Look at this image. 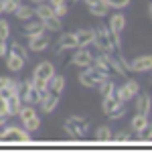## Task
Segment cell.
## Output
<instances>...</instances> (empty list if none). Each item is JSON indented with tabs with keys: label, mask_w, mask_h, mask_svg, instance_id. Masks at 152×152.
<instances>
[{
	"label": "cell",
	"mask_w": 152,
	"mask_h": 152,
	"mask_svg": "<svg viewBox=\"0 0 152 152\" xmlns=\"http://www.w3.org/2000/svg\"><path fill=\"white\" fill-rule=\"evenodd\" d=\"M18 118H20L23 128L26 132H37V130L41 128V118H39V114H37L33 104H23L20 112H18Z\"/></svg>",
	"instance_id": "obj_2"
},
{
	"label": "cell",
	"mask_w": 152,
	"mask_h": 152,
	"mask_svg": "<svg viewBox=\"0 0 152 152\" xmlns=\"http://www.w3.org/2000/svg\"><path fill=\"white\" fill-rule=\"evenodd\" d=\"M120 104V99H118V95H116V89H114V94H110V95H105L104 97V102H102V110H104V114L107 116L116 105Z\"/></svg>",
	"instance_id": "obj_24"
},
{
	"label": "cell",
	"mask_w": 152,
	"mask_h": 152,
	"mask_svg": "<svg viewBox=\"0 0 152 152\" xmlns=\"http://www.w3.org/2000/svg\"><path fill=\"white\" fill-rule=\"evenodd\" d=\"M134 99H136V112L148 116V114H150V107H152V97L150 95L148 94H138Z\"/></svg>",
	"instance_id": "obj_15"
},
{
	"label": "cell",
	"mask_w": 152,
	"mask_h": 152,
	"mask_svg": "<svg viewBox=\"0 0 152 152\" xmlns=\"http://www.w3.org/2000/svg\"><path fill=\"white\" fill-rule=\"evenodd\" d=\"M89 130V120L81 116H69L65 122V132L69 134L71 140H81Z\"/></svg>",
	"instance_id": "obj_1"
},
{
	"label": "cell",
	"mask_w": 152,
	"mask_h": 152,
	"mask_svg": "<svg viewBox=\"0 0 152 152\" xmlns=\"http://www.w3.org/2000/svg\"><path fill=\"white\" fill-rule=\"evenodd\" d=\"M73 49H77L75 33H63L59 37V41L55 43V51L57 53H65V51H73Z\"/></svg>",
	"instance_id": "obj_11"
},
{
	"label": "cell",
	"mask_w": 152,
	"mask_h": 152,
	"mask_svg": "<svg viewBox=\"0 0 152 152\" xmlns=\"http://www.w3.org/2000/svg\"><path fill=\"white\" fill-rule=\"evenodd\" d=\"M26 47H28V51H33V53H41V51H45V49H49V45H51V37H49V31H45V33H41V35H33V37H26Z\"/></svg>",
	"instance_id": "obj_8"
},
{
	"label": "cell",
	"mask_w": 152,
	"mask_h": 152,
	"mask_svg": "<svg viewBox=\"0 0 152 152\" xmlns=\"http://www.w3.org/2000/svg\"><path fill=\"white\" fill-rule=\"evenodd\" d=\"M23 104H24V102L18 97V94L10 95V97H8V116L16 118V116H18V112H20V107H23Z\"/></svg>",
	"instance_id": "obj_23"
},
{
	"label": "cell",
	"mask_w": 152,
	"mask_h": 152,
	"mask_svg": "<svg viewBox=\"0 0 152 152\" xmlns=\"http://www.w3.org/2000/svg\"><path fill=\"white\" fill-rule=\"evenodd\" d=\"M67 10H69V8H67V2H65V4H59V6H55V8H53L55 16H59V18H63V16L67 14Z\"/></svg>",
	"instance_id": "obj_35"
},
{
	"label": "cell",
	"mask_w": 152,
	"mask_h": 152,
	"mask_svg": "<svg viewBox=\"0 0 152 152\" xmlns=\"http://www.w3.org/2000/svg\"><path fill=\"white\" fill-rule=\"evenodd\" d=\"M95 61V53H91L87 47H77L75 49V55L71 57V63L79 69H85V67H91Z\"/></svg>",
	"instance_id": "obj_7"
},
{
	"label": "cell",
	"mask_w": 152,
	"mask_h": 152,
	"mask_svg": "<svg viewBox=\"0 0 152 152\" xmlns=\"http://www.w3.org/2000/svg\"><path fill=\"white\" fill-rule=\"evenodd\" d=\"M14 16L18 18V20H31L33 16H35V8L31 6V4H24V2H20L18 6H16V10H14Z\"/></svg>",
	"instance_id": "obj_18"
},
{
	"label": "cell",
	"mask_w": 152,
	"mask_h": 152,
	"mask_svg": "<svg viewBox=\"0 0 152 152\" xmlns=\"http://www.w3.org/2000/svg\"><path fill=\"white\" fill-rule=\"evenodd\" d=\"M0 142H2V136H0Z\"/></svg>",
	"instance_id": "obj_44"
},
{
	"label": "cell",
	"mask_w": 152,
	"mask_h": 152,
	"mask_svg": "<svg viewBox=\"0 0 152 152\" xmlns=\"http://www.w3.org/2000/svg\"><path fill=\"white\" fill-rule=\"evenodd\" d=\"M10 37V24L6 18H0V41H8Z\"/></svg>",
	"instance_id": "obj_32"
},
{
	"label": "cell",
	"mask_w": 152,
	"mask_h": 152,
	"mask_svg": "<svg viewBox=\"0 0 152 152\" xmlns=\"http://www.w3.org/2000/svg\"><path fill=\"white\" fill-rule=\"evenodd\" d=\"M6 118H8V116H4V114H0V128H2V126L6 124Z\"/></svg>",
	"instance_id": "obj_40"
},
{
	"label": "cell",
	"mask_w": 152,
	"mask_h": 152,
	"mask_svg": "<svg viewBox=\"0 0 152 152\" xmlns=\"http://www.w3.org/2000/svg\"><path fill=\"white\" fill-rule=\"evenodd\" d=\"M8 55V43L6 41H0V59H4Z\"/></svg>",
	"instance_id": "obj_37"
},
{
	"label": "cell",
	"mask_w": 152,
	"mask_h": 152,
	"mask_svg": "<svg viewBox=\"0 0 152 152\" xmlns=\"http://www.w3.org/2000/svg\"><path fill=\"white\" fill-rule=\"evenodd\" d=\"M6 67H8V71H12V73H18V71H23V67H24V59H20V57H16V55H12V53H8L6 55Z\"/></svg>",
	"instance_id": "obj_19"
},
{
	"label": "cell",
	"mask_w": 152,
	"mask_h": 152,
	"mask_svg": "<svg viewBox=\"0 0 152 152\" xmlns=\"http://www.w3.org/2000/svg\"><path fill=\"white\" fill-rule=\"evenodd\" d=\"M59 99H61V95L53 94V91H49L41 102H39V105H41V110L45 112V114H51V112H55V107L59 105Z\"/></svg>",
	"instance_id": "obj_14"
},
{
	"label": "cell",
	"mask_w": 152,
	"mask_h": 152,
	"mask_svg": "<svg viewBox=\"0 0 152 152\" xmlns=\"http://www.w3.org/2000/svg\"><path fill=\"white\" fill-rule=\"evenodd\" d=\"M23 33L26 37H33V35H41V33H45V24H43V20H26L23 26Z\"/></svg>",
	"instance_id": "obj_17"
},
{
	"label": "cell",
	"mask_w": 152,
	"mask_h": 152,
	"mask_svg": "<svg viewBox=\"0 0 152 152\" xmlns=\"http://www.w3.org/2000/svg\"><path fill=\"white\" fill-rule=\"evenodd\" d=\"M2 142H16V144H24L31 142V132H26L24 128H16V126H6L0 132Z\"/></svg>",
	"instance_id": "obj_4"
},
{
	"label": "cell",
	"mask_w": 152,
	"mask_h": 152,
	"mask_svg": "<svg viewBox=\"0 0 152 152\" xmlns=\"http://www.w3.org/2000/svg\"><path fill=\"white\" fill-rule=\"evenodd\" d=\"M107 2V6L110 8H116V10H120V8H126L130 4V0H105Z\"/></svg>",
	"instance_id": "obj_34"
},
{
	"label": "cell",
	"mask_w": 152,
	"mask_h": 152,
	"mask_svg": "<svg viewBox=\"0 0 152 152\" xmlns=\"http://www.w3.org/2000/svg\"><path fill=\"white\" fill-rule=\"evenodd\" d=\"M67 2H71V4H75V2H79V0H67Z\"/></svg>",
	"instance_id": "obj_43"
},
{
	"label": "cell",
	"mask_w": 152,
	"mask_h": 152,
	"mask_svg": "<svg viewBox=\"0 0 152 152\" xmlns=\"http://www.w3.org/2000/svg\"><path fill=\"white\" fill-rule=\"evenodd\" d=\"M85 4H87V8H89V12L94 14V16H99V18H104V16H107L110 14V6H107V2L105 0H83Z\"/></svg>",
	"instance_id": "obj_12"
},
{
	"label": "cell",
	"mask_w": 152,
	"mask_h": 152,
	"mask_svg": "<svg viewBox=\"0 0 152 152\" xmlns=\"http://www.w3.org/2000/svg\"><path fill=\"white\" fill-rule=\"evenodd\" d=\"M148 12H150V18H152V2H150V6H148Z\"/></svg>",
	"instance_id": "obj_42"
},
{
	"label": "cell",
	"mask_w": 152,
	"mask_h": 152,
	"mask_svg": "<svg viewBox=\"0 0 152 152\" xmlns=\"http://www.w3.org/2000/svg\"><path fill=\"white\" fill-rule=\"evenodd\" d=\"M107 75H104V73H99V71H95L94 67H85V69H81V73H79V83H81L83 87H89V89H94V87H97L99 83L104 81Z\"/></svg>",
	"instance_id": "obj_5"
},
{
	"label": "cell",
	"mask_w": 152,
	"mask_h": 152,
	"mask_svg": "<svg viewBox=\"0 0 152 152\" xmlns=\"http://www.w3.org/2000/svg\"><path fill=\"white\" fill-rule=\"evenodd\" d=\"M47 2L51 4V6H53V8H55V6H59V4H65L67 0H47Z\"/></svg>",
	"instance_id": "obj_39"
},
{
	"label": "cell",
	"mask_w": 152,
	"mask_h": 152,
	"mask_svg": "<svg viewBox=\"0 0 152 152\" xmlns=\"http://www.w3.org/2000/svg\"><path fill=\"white\" fill-rule=\"evenodd\" d=\"M138 94H140V83L134 81V79H130V81H126L124 85L116 87L118 99H120V102H124V104H128L130 99H134Z\"/></svg>",
	"instance_id": "obj_6"
},
{
	"label": "cell",
	"mask_w": 152,
	"mask_h": 152,
	"mask_svg": "<svg viewBox=\"0 0 152 152\" xmlns=\"http://www.w3.org/2000/svg\"><path fill=\"white\" fill-rule=\"evenodd\" d=\"M114 89H116V85H114V81H112L110 77H105L104 81L97 85V91L102 94V97H105V95H110V94H114Z\"/></svg>",
	"instance_id": "obj_29"
},
{
	"label": "cell",
	"mask_w": 152,
	"mask_h": 152,
	"mask_svg": "<svg viewBox=\"0 0 152 152\" xmlns=\"http://www.w3.org/2000/svg\"><path fill=\"white\" fill-rule=\"evenodd\" d=\"M107 26L118 33V35H122V31H124V26H126V16L122 14V12H114V14H110V20H107Z\"/></svg>",
	"instance_id": "obj_16"
},
{
	"label": "cell",
	"mask_w": 152,
	"mask_h": 152,
	"mask_svg": "<svg viewBox=\"0 0 152 152\" xmlns=\"http://www.w3.org/2000/svg\"><path fill=\"white\" fill-rule=\"evenodd\" d=\"M130 71L134 73H150L152 71V55H140L130 61Z\"/></svg>",
	"instance_id": "obj_10"
},
{
	"label": "cell",
	"mask_w": 152,
	"mask_h": 152,
	"mask_svg": "<svg viewBox=\"0 0 152 152\" xmlns=\"http://www.w3.org/2000/svg\"><path fill=\"white\" fill-rule=\"evenodd\" d=\"M146 124H148V116H144V114H138V112H136V116L132 118V122H130V128H132V132H140Z\"/></svg>",
	"instance_id": "obj_26"
},
{
	"label": "cell",
	"mask_w": 152,
	"mask_h": 152,
	"mask_svg": "<svg viewBox=\"0 0 152 152\" xmlns=\"http://www.w3.org/2000/svg\"><path fill=\"white\" fill-rule=\"evenodd\" d=\"M94 47L99 53H114V45H112V39H110V26L107 24H99L95 28Z\"/></svg>",
	"instance_id": "obj_3"
},
{
	"label": "cell",
	"mask_w": 152,
	"mask_h": 152,
	"mask_svg": "<svg viewBox=\"0 0 152 152\" xmlns=\"http://www.w3.org/2000/svg\"><path fill=\"white\" fill-rule=\"evenodd\" d=\"M75 39H77V47H89L95 41V28H79L75 31Z\"/></svg>",
	"instance_id": "obj_13"
},
{
	"label": "cell",
	"mask_w": 152,
	"mask_h": 152,
	"mask_svg": "<svg viewBox=\"0 0 152 152\" xmlns=\"http://www.w3.org/2000/svg\"><path fill=\"white\" fill-rule=\"evenodd\" d=\"M49 91H53V94L61 95L63 91H65V77L63 75H53L51 77V81H49Z\"/></svg>",
	"instance_id": "obj_20"
},
{
	"label": "cell",
	"mask_w": 152,
	"mask_h": 152,
	"mask_svg": "<svg viewBox=\"0 0 152 152\" xmlns=\"http://www.w3.org/2000/svg\"><path fill=\"white\" fill-rule=\"evenodd\" d=\"M112 130L110 126H99V128L95 130V140L97 142H112Z\"/></svg>",
	"instance_id": "obj_28"
},
{
	"label": "cell",
	"mask_w": 152,
	"mask_h": 152,
	"mask_svg": "<svg viewBox=\"0 0 152 152\" xmlns=\"http://www.w3.org/2000/svg\"><path fill=\"white\" fill-rule=\"evenodd\" d=\"M12 77H6V75H0V89H6L8 85H10Z\"/></svg>",
	"instance_id": "obj_38"
},
{
	"label": "cell",
	"mask_w": 152,
	"mask_h": 152,
	"mask_svg": "<svg viewBox=\"0 0 152 152\" xmlns=\"http://www.w3.org/2000/svg\"><path fill=\"white\" fill-rule=\"evenodd\" d=\"M132 140V136H130V132H118L112 136V142H116V144H124V142H130Z\"/></svg>",
	"instance_id": "obj_33"
},
{
	"label": "cell",
	"mask_w": 152,
	"mask_h": 152,
	"mask_svg": "<svg viewBox=\"0 0 152 152\" xmlns=\"http://www.w3.org/2000/svg\"><path fill=\"white\" fill-rule=\"evenodd\" d=\"M53 14H55V12H53V6H51L49 2H39L35 6V16L39 20H45V18L53 16Z\"/></svg>",
	"instance_id": "obj_21"
},
{
	"label": "cell",
	"mask_w": 152,
	"mask_h": 152,
	"mask_svg": "<svg viewBox=\"0 0 152 152\" xmlns=\"http://www.w3.org/2000/svg\"><path fill=\"white\" fill-rule=\"evenodd\" d=\"M126 110H128V107H126V104H124V102H120V104H118L116 107L107 114V118H112V120H120V118L126 116Z\"/></svg>",
	"instance_id": "obj_30"
},
{
	"label": "cell",
	"mask_w": 152,
	"mask_h": 152,
	"mask_svg": "<svg viewBox=\"0 0 152 152\" xmlns=\"http://www.w3.org/2000/svg\"><path fill=\"white\" fill-rule=\"evenodd\" d=\"M0 114L8 116V99H6L2 94H0Z\"/></svg>",
	"instance_id": "obj_36"
},
{
	"label": "cell",
	"mask_w": 152,
	"mask_h": 152,
	"mask_svg": "<svg viewBox=\"0 0 152 152\" xmlns=\"http://www.w3.org/2000/svg\"><path fill=\"white\" fill-rule=\"evenodd\" d=\"M136 134H138V140L140 142H150L152 140V124L148 122V124H146L140 132H136Z\"/></svg>",
	"instance_id": "obj_31"
},
{
	"label": "cell",
	"mask_w": 152,
	"mask_h": 152,
	"mask_svg": "<svg viewBox=\"0 0 152 152\" xmlns=\"http://www.w3.org/2000/svg\"><path fill=\"white\" fill-rule=\"evenodd\" d=\"M8 53H12V55H16V57H20V59H24V61H28V47H24L23 43H10L8 45Z\"/></svg>",
	"instance_id": "obj_22"
},
{
	"label": "cell",
	"mask_w": 152,
	"mask_h": 152,
	"mask_svg": "<svg viewBox=\"0 0 152 152\" xmlns=\"http://www.w3.org/2000/svg\"><path fill=\"white\" fill-rule=\"evenodd\" d=\"M55 75V65L51 61H41L39 65L33 71V79H39V81H51V77Z\"/></svg>",
	"instance_id": "obj_9"
},
{
	"label": "cell",
	"mask_w": 152,
	"mask_h": 152,
	"mask_svg": "<svg viewBox=\"0 0 152 152\" xmlns=\"http://www.w3.org/2000/svg\"><path fill=\"white\" fill-rule=\"evenodd\" d=\"M43 24H45V31H49V33H59V31H61V26H63V24H61V18L55 16V14H53V16H49V18H45Z\"/></svg>",
	"instance_id": "obj_25"
},
{
	"label": "cell",
	"mask_w": 152,
	"mask_h": 152,
	"mask_svg": "<svg viewBox=\"0 0 152 152\" xmlns=\"http://www.w3.org/2000/svg\"><path fill=\"white\" fill-rule=\"evenodd\" d=\"M31 2H35V4H39V2H47V0H31Z\"/></svg>",
	"instance_id": "obj_41"
},
{
	"label": "cell",
	"mask_w": 152,
	"mask_h": 152,
	"mask_svg": "<svg viewBox=\"0 0 152 152\" xmlns=\"http://www.w3.org/2000/svg\"><path fill=\"white\" fill-rule=\"evenodd\" d=\"M43 99V95H41V91L37 89L35 85H31V89L26 91V95H24V104H33V105H37L39 102Z\"/></svg>",
	"instance_id": "obj_27"
}]
</instances>
